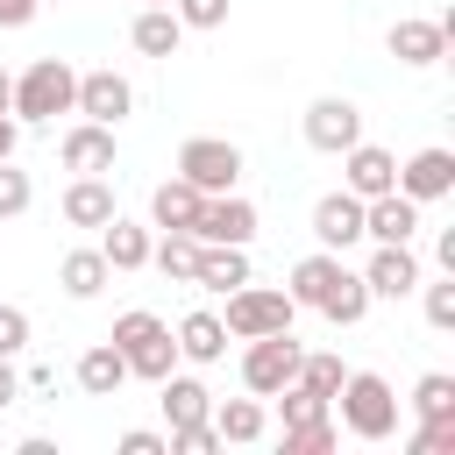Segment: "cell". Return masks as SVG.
Returning <instances> with one entry per match:
<instances>
[{
	"instance_id": "5",
	"label": "cell",
	"mask_w": 455,
	"mask_h": 455,
	"mask_svg": "<svg viewBox=\"0 0 455 455\" xmlns=\"http://www.w3.org/2000/svg\"><path fill=\"white\" fill-rule=\"evenodd\" d=\"M299 341H291V327H277V334H256L249 348H242V384L256 391V398H277L291 377H299Z\"/></svg>"
},
{
	"instance_id": "18",
	"label": "cell",
	"mask_w": 455,
	"mask_h": 455,
	"mask_svg": "<svg viewBox=\"0 0 455 455\" xmlns=\"http://www.w3.org/2000/svg\"><path fill=\"white\" fill-rule=\"evenodd\" d=\"M192 284H206V291H235V284H249V249H242V242H199V270H192Z\"/></svg>"
},
{
	"instance_id": "35",
	"label": "cell",
	"mask_w": 455,
	"mask_h": 455,
	"mask_svg": "<svg viewBox=\"0 0 455 455\" xmlns=\"http://www.w3.org/2000/svg\"><path fill=\"white\" fill-rule=\"evenodd\" d=\"M213 448H228V441L213 434V419H192V427H171V455H213Z\"/></svg>"
},
{
	"instance_id": "6",
	"label": "cell",
	"mask_w": 455,
	"mask_h": 455,
	"mask_svg": "<svg viewBox=\"0 0 455 455\" xmlns=\"http://www.w3.org/2000/svg\"><path fill=\"white\" fill-rule=\"evenodd\" d=\"M178 178L199 185V192H235V178H242V149L220 142V135H192V142L178 149Z\"/></svg>"
},
{
	"instance_id": "14",
	"label": "cell",
	"mask_w": 455,
	"mask_h": 455,
	"mask_svg": "<svg viewBox=\"0 0 455 455\" xmlns=\"http://www.w3.org/2000/svg\"><path fill=\"white\" fill-rule=\"evenodd\" d=\"M412 228H419V199H405L398 185L363 199V242H412Z\"/></svg>"
},
{
	"instance_id": "42",
	"label": "cell",
	"mask_w": 455,
	"mask_h": 455,
	"mask_svg": "<svg viewBox=\"0 0 455 455\" xmlns=\"http://www.w3.org/2000/svg\"><path fill=\"white\" fill-rule=\"evenodd\" d=\"M43 0H0V28H28Z\"/></svg>"
},
{
	"instance_id": "9",
	"label": "cell",
	"mask_w": 455,
	"mask_h": 455,
	"mask_svg": "<svg viewBox=\"0 0 455 455\" xmlns=\"http://www.w3.org/2000/svg\"><path fill=\"white\" fill-rule=\"evenodd\" d=\"M363 284H370V299H412V291H419V256H412V242H377L370 263H363Z\"/></svg>"
},
{
	"instance_id": "16",
	"label": "cell",
	"mask_w": 455,
	"mask_h": 455,
	"mask_svg": "<svg viewBox=\"0 0 455 455\" xmlns=\"http://www.w3.org/2000/svg\"><path fill=\"white\" fill-rule=\"evenodd\" d=\"M57 156H64V171H114V128L107 121H78V128H64V142H57Z\"/></svg>"
},
{
	"instance_id": "11",
	"label": "cell",
	"mask_w": 455,
	"mask_h": 455,
	"mask_svg": "<svg viewBox=\"0 0 455 455\" xmlns=\"http://www.w3.org/2000/svg\"><path fill=\"white\" fill-rule=\"evenodd\" d=\"M391 185H398V156H391L384 142H348V149H341V192L377 199V192H391Z\"/></svg>"
},
{
	"instance_id": "20",
	"label": "cell",
	"mask_w": 455,
	"mask_h": 455,
	"mask_svg": "<svg viewBox=\"0 0 455 455\" xmlns=\"http://www.w3.org/2000/svg\"><path fill=\"white\" fill-rule=\"evenodd\" d=\"M121 384H128V363H121V348H114V341H92V348L78 355V391H85V398H114Z\"/></svg>"
},
{
	"instance_id": "27",
	"label": "cell",
	"mask_w": 455,
	"mask_h": 455,
	"mask_svg": "<svg viewBox=\"0 0 455 455\" xmlns=\"http://www.w3.org/2000/svg\"><path fill=\"white\" fill-rule=\"evenodd\" d=\"M107 277H114V270H107V256H100V249H71V256L57 263L64 299H100V291H107Z\"/></svg>"
},
{
	"instance_id": "40",
	"label": "cell",
	"mask_w": 455,
	"mask_h": 455,
	"mask_svg": "<svg viewBox=\"0 0 455 455\" xmlns=\"http://www.w3.org/2000/svg\"><path fill=\"white\" fill-rule=\"evenodd\" d=\"M121 455H171V434H149V427H128V434H121Z\"/></svg>"
},
{
	"instance_id": "29",
	"label": "cell",
	"mask_w": 455,
	"mask_h": 455,
	"mask_svg": "<svg viewBox=\"0 0 455 455\" xmlns=\"http://www.w3.org/2000/svg\"><path fill=\"white\" fill-rule=\"evenodd\" d=\"M206 419H213L220 441H263V427H270V419H263V398H220Z\"/></svg>"
},
{
	"instance_id": "13",
	"label": "cell",
	"mask_w": 455,
	"mask_h": 455,
	"mask_svg": "<svg viewBox=\"0 0 455 455\" xmlns=\"http://www.w3.org/2000/svg\"><path fill=\"white\" fill-rule=\"evenodd\" d=\"M192 235H199V242H242V249H249V235H256V206H249L242 192H206Z\"/></svg>"
},
{
	"instance_id": "22",
	"label": "cell",
	"mask_w": 455,
	"mask_h": 455,
	"mask_svg": "<svg viewBox=\"0 0 455 455\" xmlns=\"http://www.w3.org/2000/svg\"><path fill=\"white\" fill-rule=\"evenodd\" d=\"M199 206H206V192L185 185V178H164V185L149 192V220H156V228H192Z\"/></svg>"
},
{
	"instance_id": "8",
	"label": "cell",
	"mask_w": 455,
	"mask_h": 455,
	"mask_svg": "<svg viewBox=\"0 0 455 455\" xmlns=\"http://www.w3.org/2000/svg\"><path fill=\"white\" fill-rule=\"evenodd\" d=\"M71 114L121 128V121L135 114V85H128L121 71H78V100H71Z\"/></svg>"
},
{
	"instance_id": "38",
	"label": "cell",
	"mask_w": 455,
	"mask_h": 455,
	"mask_svg": "<svg viewBox=\"0 0 455 455\" xmlns=\"http://www.w3.org/2000/svg\"><path fill=\"white\" fill-rule=\"evenodd\" d=\"M171 7H178L185 28H220L228 21V0H171Z\"/></svg>"
},
{
	"instance_id": "26",
	"label": "cell",
	"mask_w": 455,
	"mask_h": 455,
	"mask_svg": "<svg viewBox=\"0 0 455 455\" xmlns=\"http://www.w3.org/2000/svg\"><path fill=\"white\" fill-rule=\"evenodd\" d=\"M149 263H156L171 284H192V270H199V235H192V228H164V242H149Z\"/></svg>"
},
{
	"instance_id": "41",
	"label": "cell",
	"mask_w": 455,
	"mask_h": 455,
	"mask_svg": "<svg viewBox=\"0 0 455 455\" xmlns=\"http://www.w3.org/2000/svg\"><path fill=\"white\" fill-rule=\"evenodd\" d=\"M28 391H21V370H14V355H0V412L7 405H21Z\"/></svg>"
},
{
	"instance_id": "34",
	"label": "cell",
	"mask_w": 455,
	"mask_h": 455,
	"mask_svg": "<svg viewBox=\"0 0 455 455\" xmlns=\"http://www.w3.org/2000/svg\"><path fill=\"white\" fill-rule=\"evenodd\" d=\"M277 412H284V427H299V419H327V398L306 391V384H284V391H277Z\"/></svg>"
},
{
	"instance_id": "17",
	"label": "cell",
	"mask_w": 455,
	"mask_h": 455,
	"mask_svg": "<svg viewBox=\"0 0 455 455\" xmlns=\"http://www.w3.org/2000/svg\"><path fill=\"white\" fill-rule=\"evenodd\" d=\"M121 206H114V185H107V171H85V178H71L64 185V220L71 228H107Z\"/></svg>"
},
{
	"instance_id": "39",
	"label": "cell",
	"mask_w": 455,
	"mask_h": 455,
	"mask_svg": "<svg viewBox=\"0 0 455 455\" xmlns=\"http://www.w3.org/2000/svg\"><path fill=\"white\" fill-rule=\"evenodd\" d=\"M21 348H28V313L0 306V355H21Z\"/></svg>"
},
{
	"instance_id": "4",
	"label": "cell",
	"mask_w": 455,
	"mask_h": 455,
	"mask_svg": "<svg viewBox=\"0 0 455 455\" xmlns=\"http://www.w3.org/2000/svg\"><path fill=\"white\" fill-rule=\"evenodd\" d=\"M291 320H299L291 291H263V284H235V291H228V313H220V327H228L235 341L277 334V327H291Z\"/></svg>"
},
{
	"instance_id": "1",
	"label": "cell",
	"mask_w": 455,
	"mask_h": 455,
	"mask_svg": "<svg viewBox=\"0 0 455 455\" xmlns=\"http://www.w3.org/2000/svg\"><path fill=\"white\" fill-rule=\"evenodd\" d=\"M71 100H78V71H71L64 57H36V64L14 78L7 114H14V121H28V128H43V121L71 114Z\"/></svg>"
},
{
	"instance_id": "36",
	"label": "cell",
	"mask_w": 455,
	"mask_h": 455,
	"mask_svg": "<svg viewBox=\"0 0 455 455\" xmlns=\"http://www.w3.org/2000/svg\"><path fill=\"white\" fill-rule=\"evenodd\" d=\"M419 291H427V320L448 334V327H455V270H448L441 284H427V277H419Z\"/></svg>"
},
{
	"instance_id": "7",
	"label": "cell",
	"mask_w": 455,
	"mask_h": 455,
	"mask_svg": "<svg viewBox=\"0 0 455 455\" xmlns=\"http://www.w3.org/2000/svg\"><path fill=\"white\" fill-rule=\"evenodd\" d=\"M306 142H313L320 156H341L348 142H363V107H355L348 92H320V100L306 107Z\"/></svg>"
},
{
	"instance_id": "31",
	"label": "cell",
	"mask_w": 455,
	"mask_h": 455,
	"mask_svg": "<svg viewBox=\"0 0 455 455\" xmlns=\"http://www.w3.org/2000/svg\"><path fill=\"white\" fill-rule=\"evenodd\" d=\"M334 441H341L334 412H327V419H299V427H284V455H327Z\"/></svg>"
},
{
	"instance_id": "28",
	"label": "cell",
	"mask_w": 455,
	"mask_h": 455,
	"mask_svg": "<svg viewBox=\"0 0 455 455\" xmlns=\"http://www.w3.org/2000/svg\"><path fill=\"white\" fill-rule=\"evenodd\" d=\"M313 313H327L334 327H355V320L370 313V284H363V270H348V263H341V277L327 284V299H320Z\"/></svg>"
},
{
	"instance_id": "46",
	"label": "cell",
	"mask_w": 455,
	"mask_h": 455,
	"mask_svg": "<svg viewBox=\"0 0 455 455\" xmlns=\"http://www.w3.org/2000/svg\"><path fill=\"white\" fill-rule=\"evenodd\" d=\"M142 7H171V0H142Z\"/></svg>"
},
{
	"instance_id": "32",
	"label": "cell",
	"mask_w": 455,
	"mask_h": 455,
	"mask_svg": "<svg viewBox=\"0 0 455 455\" xmlns=\"http://www.w3.org/2000/svg\"><path fill=\"white\" fill-rule=\"evenodd\" d=\"M341 377H348V370H341V355H299V377H291V384H306V391H320V398L334 405Z\"/></svg>"
},
{
	"instance_id": "33",
	"label": "cell",
	"mask_w": 455,
	"mask_h": 455,
	"mask_svg": "<svg viewBox=\"0 0 455 455\" xmlns=\"http://www.w3.org/2000/svg\"><path fill=\"white\" fill-rule=\"evenodd\" d=\"M28 199H36V185H28V171H14V156H0V220H14V213H28Z\"/></svg>"
},
{
	"instance_id": "30",
	"label": "cell",
	"mask_w": 455,
	"mask_h": 455,
	"mask_svg": "<svg viewBox=\"0 0 455 455\" xmlns=\"http://www.w3.org/2000/svg\"><path fill=\"white\" fill-rule=\"evenodd\" d=\"M412 412H419V419H455V377H448V370H427V377L412 384Z\"/></svg>"
},
{
	"instance_id": "10",
	"label": "cell",
	"mask_w": 455,
	"mask_h": 455,
	"mask_svg": "<svg viewBox=\"0 0 455 455\" xmlns=\"http://www.w3.org/2000/svg\"><path fill=\"white\" fill-rule=\"evenodd\" d=\"M448 36H455V21H419V14H405V21H391L384 50H391L398 64L427 71V64H441V57H448Z\"/></svg>"
},
{
	"instance_id": "25",
	"label": "cell",
	"mask_w": 455,
	"mask_h": 455,
	"mask_svg": "<svg viewBox=\"0 0 455 455\" xmlns=\"http://www.w3.org/2000/svg\"><path fill=\"white\" fill-rule=\"evenodd\" d=\"M178 355H185V363H220V355H228L220 313H185V320H178Z\"/></svg>"
},
{
	"instance_id": "43",
	"label": "cell",
	"mask_w": 455,
	"mask_h": 455,
	"mask_svg": "<svg viewBox=\"0 0 455 455\" xmlns=\"http://www.w3.org/2000/svg\"><path fill=\"white\" fill-rule=\"evenodd\" d=\"M21 391H36V398H43V391H57V370H28V377H21Z\"/></svg>"
},
{
	"instance_id": "44",
	"label": "cell",
	"mask_w": 455,
	"mask_h": 455,
	"mask_svg": "<svg viewBox=\"0 0 455 455\" xmlns=\"http://www.w3.org/2000/svg\"><path fill=\"white\" fill-rule=\"evenodd\" d=\"M14 135H21V128H14V114H0V156H14Z\"/></svg>"
},
{
	"instance_id": "37",
	"label": "cell",
	"mask_w": 455,
	"mask_h": 455,
	"mask_svg": "<svg viewBox=\"0 0 455 455\" xmlns=\"http://www.w3.org/2000/svg\"><path fill=\"white\" fill-rule=\"evenodd\" d=\"M412 455H448L455 448V419H419V434L405 441Z\"/></svg>"
},
{
	"instance_id": "45",
	"label": "cell",
	"mask_w": 455,
	"mask_h": 455,
	"mask_svg": "<svg viewBox=\"0 0 455 455\" xmlns=\"http://www.w3.org/2000/svg\"><path fill=\"white\" fill-rule=\"evenodd\" d=\"M7 100H14V78H7V71H0V114H7Z\"/></svg>"
},
{
	"instance_id": "19",
	"label": "cell",
	"mask_w": 455,
	"mask_h": 455,
	"mask_svg": "<svg viewBox=\"0 0 455 455\" xmlns=\"http://www.w3.org/2000/svg\"><path fill=\"white\" fill-rule=\"evenodd\" d=\"M156 405H164L171 427H192V419L213 412V391H206L199 377H178V370H171V377H156Z\"/></svg>"
},
{
	"instance_id": "12",
	"label": "cell",
	"mask_w": 455,
	"mask_h": 455,
	"mask_svg": "<svg viewBox=\"0 0 455 455\" xmlns=\"http://www.w3.org/2000/svg\"><path fill=\"white\" fill-rule=\"evenodd\" d=\"M398 192L419 199V206H427V199H448V192H455V149H441V142H434V149H412V156L398 164Z\"/></svg>"
},
{
	"instance_id": "24",
	"label": "cell",
	"mask_w": 455,
	"mask_h": 455,
	"mask_svg": "<svg viewBox=\"0 0 455 455\" xmlns=\"http://www.w3.org/2000/svg\"><path fill=\"white\" fill-rule=\"evenodd\" d=\"M334 277H341V256H334V249H313V256L291 263V284H284V291H291V306H320Z\"/></svg>"
},
{
	"instance_id": "15",
	"label": "cell",
	"mask_w": 455,
	"mask_h": 455,
	"mask_svg": "<svg viewBox=\"0 0 455 455\" xmlns=\"http://www.w3.org/2000/svg\"><path fill=\"white\" fill-rule=\"evenodd\" d=\"M313 242L320 249H348V242H363V199L355 192H327L320 206H313Z\"/></svg>"
},
{
	"instance_id": "2",
	"label": "cell",
	"mask_w": 455,
	"mask_h": 455,
	"mask_svg": "<svg viewBox=\"0 0 455 455\" xmlns=\"http://www.w3.org/2000/svg\"><path fill=\"white\" fill-rule=\"evenodd\" d=\"M107 341L121 348L128 377H149V384H156V377H171V370H178V334H171L156 313H142V306H135V313H121Z\"/></svg>"
},
{
	"instance_id": "23",
	"label": "cell",
	"mask_w": 455,
	"mask_h": 455,
	"mask_svg": "<svg viewBox=\"0 0 455 455\" xmlns=\"http://www.w3.org/2000/svg\"><path fill=\"white\" fill-rule=\"evenodd\" d=\"M100 256H107V270H142L149 263V228H135V220H107L100 228Z\"/></svg>"
},
{
	"instance_id": "21",
	"label": "cell",
	"mask_w": 455,
	"mask_h": 455,
	"mask_svg": "<svg viewBox=\"0 0 455 455\" xmlns=\"http://www.w3.org/2000/svg\"><path fill=\"white\" fill-rule=\"evenodd\" d=\"M128 43H135L142 57H171V50L185 43V21H178V7H142V14H135V28H128Z\"/></svg>"
},
{
	"instance_id": "3",
	"label": "cell",
	"mask_w": 455,
	"mask_h": 455,
	"mask_svg": "<svg viewBox=\"0 0 455 455\" xmlns=\"http://www.w3.org/2000/svg\"><path fill=\"white\" fill-rule=\"evenodd\" d=\"M334 398H341V427H348L355 441H391V434H398V391H391L377 370H348Z\"/></svg>"
}]
</instances>
